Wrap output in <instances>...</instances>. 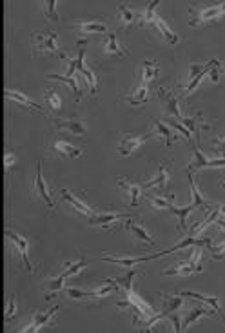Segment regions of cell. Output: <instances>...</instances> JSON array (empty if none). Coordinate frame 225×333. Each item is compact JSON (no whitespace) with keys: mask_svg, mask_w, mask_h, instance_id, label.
<instances>
[{"mask_svg":"<svg viewBox=\"0 0 225 333\" xmlns=\"http://www.w3.org/2000/svg\"><path fill=\"white\" fill-rule=\"evenodd\" d=\"M180 120H182V124L185 126L189 131L195 133L196 144H198V142H200V131H202V128H209L207 124H202V115L196 113L195 117H189V119H180Z\"/></svg>","mask_w":225,"mask_h":333,"instance_id":"ac0fdd59","label":"cell"},{"mask_svg":"<svg viewBox=\"0 0 225 333\" xmlns=\"http://www.w3.org/2000/svg\"><path fill=\"white\" fill-rule=\"evenodd\" d=\"M221 15H225V4L202 9V11H198V13L195 15V18H192L189 24H191L192 27H196V26H200V24H204V22H209V20H212V18L221 17Z\"/></svg>","mask_w":225,"mask_h":333,"instance_id":"8992f818","label":"cell"},{"mask_svg":"<svg viewBox=\"0 0 225 333\" xmlns=\"http://www.w3.org/2000/svg\"><path fill=\"white\" fill-rule=\"evenodd\" d=\"M218 208H220V215L221 217L225 218V204H221V206H218Z\"/></svg>","mask_w":225,"mask_h":333,"instance_id":"7dc6e473","label":"cell"},{"mask_svg":"<svg viewBox=\"0 0 225 333\" xmlns=\"http://www.w3.org/2000/svg\"><path fill=\"white\" fill-rule=\"evenodd\" d=\"M196 209V206L195 204H191V206H185V208H176V206H171L169 208V211L173 215H176V217L180 218V224H178V233H182V231H185L187 230V224H185V218H187V215L191 213V211H195Z\"/></svg>","mask_w":225,"mask_h":333,"instance_id":"44dd1931","label":"cell"},{"mask_svg":"<svg viewBox=\"0 0 225 333\" xmlns=\"http://www.w3.org/2000/svg\"><path fill=\"white\" fill-rule=\"evenodd\" d=\"M73 26L82 30V33H106L107 31V24L104 20H77Z\"/></svg>","mask_w":225,"mask_h":333,"instance_id":"4fadbf2b","label":"cell"},{"mask_svg":"<svg viewBox=\"0 0 225 333\" xmlns=\"http://www.w3.org/2000/svg\"><path fill=\"white\" fill-rule=\"evenodd\" d=\"M120 186H123V188L129 189L133 208H136V206L140 204V197H142V191H144V186L136 184L135 180H131V179H125V177H122V179H120Z\"/></svg>","mask_w":225,"mask_h":333,"instance_id":"5bb4252c","label":"cell"},{"mask_svg":"<svg viewBox=\"0 0 225 333\" xmlns=\"http://www.w3.org/2000/svg\"><path fill=\"white\" fill-rule=\"evenodd\" d=\"M202 257H204V252L200 249V246H191V249H189V264L196 273L202 271Z\"/></svg>","mask_w":225,"mask_h":333,"instance_id":"f546056e","label":"cell"},{"mask_svg":"<svg viewBox=\"0 0 225 333\" xmlns=\"http://www.w3.org/2000/svg\"><path fill=\"white\" fill-rule=\"evenodd\" d=\"M56 312H58V306L51 308V310H49V312H46V313H35L33 322H31L27 328H22V331H37V329H40L44 324H47V322L51 320V317L55 315Z\"/></svg>","mask_w":225,"mask_h":333,"instance_id":"9a60e30c","label":"cell"},{"mask_svg":"<svg viewBox=\"0 0 225 333\" xmlns=\"http://www.w3.org/2000/svg\"><path fill=\"white\" fill-rule=\"evenodd\" d=\"M220 73H221V62H218V64L211 69V75H209V80H211L212 84H216V82L220 80Z\"/></svg>","mask_w":225,"mask_h":333,"instance_id":"7bdbcfd3","label":"cell"},{"mask_svg":"<svg viewBox=\"0 0 225 333\" xmlns=\"http://www.w3.org/2000/svg\"><path fill=\"white\" fill-rule=\"evenodd\" d=\"M6 97L8 98H13V100H17V102H20L22 106H27V107H33L35 111H39V113H44V107H40L39 104L31 102L29 98H26L22 93H18V91H13V90H6Z\"/></svg>","mask_w":225,"mask_h":333,"instance_id":"f1b7e54d","label":"cell"},{"mask_svg":"<svg viewBox=\"0 0 225 333\" xmlns=\"http://www.w3.org/2000/svg\"><path fill=\"white\" fill-rule=\"evenodd\" d=\"M151 204L156 209H169L173 206V195H166V197H158V193H153V195H147Z\"/></svg>","mask_w":225,"mask_h":333,"instance_id":"836d02e7","label":"cell"},{"mask_svg":"<svg viewBox=\"0 0 225 333\" xmlns=\"http://www.w3.org/2000/svg\"><path fill=\"white\" fill-rule=\"evenodd\" d=\"M51 148L60 158H78L82 155V148H75V146L68 144L64 141H55Z\"/></svg>","mask_w":225,"mask_h":333,"instance_id":"9c48e42d","label":"cell"},{"mask_svg":"<svg viewBox=\"0 0 225 333\" xmlns=\"http://www.w3.org/2000/svg\"><path fill=\"white\" fill-rule=\"evenodd\" d=\"M125 228H127L129 231H133V233H135V235H136V239L140 240V242L149 244L151 248H154V246H156V242H154V240H153V237L149 235L147 231H145V228L142 226L140 222H136L135 218H129V220L125 222Z\"/></svg>","mask_w":225,"mask_h":333,"instance_id":"8fae6325","label":"cell"},{"mask_svg":"<svg viewBox=\"0 0 225 333\" xmlns=\"http://www.w3.org/2000/svg\"><path fill=\"white\" fill-rule=\"evenodd\" d=\"M40 168H42V162L37 164V177H35V188H33V193H37V195L42 199L44 202H46L47 208H53L55 206V202H53L51 195H49V191H47L46 184H44V179H42V171H40Z\"/></svg>","mask_w":225,"mask_h":333,"instance_id":"52a82bcc","label":"cell"},{"mask_svg":"<svg viewBox=\"0 0 225 333\" xmlns=\"http://www.w3.org/2000/svg\"><path fill=\"white\" fill-rule=\"evenodd\" d=\"M191 246H200V248H204V246H211V239H192V237H187L185 240H182L180 244H176L174 248L166 249V252H160L158 255H167V253L178 252V249H183V248H191Z\"/></svg>","mask_w":225,"mask_h":333,"instance_id":"2e32d148","label":"cell"},{"mask_svg":"<svg viewBox=\"0 0 225 333\" xmlns=\"http://www.w3.org/2000/svg\"><path fill=\"white\" fill-rule=\"evenodd\" d=\"M44 97H46L47 107L56 113V111L60 109V98H58V95H56V90H47Z\"/></svg>","mask_w":225,"mask_h":333,"instance_id":"d590c367","label":"cell"},{"mask_svg":"<svg viewBox=\"0 0 225 333\" xmlns=\"http://www.w3.org/2000/svg\"><path fill=\"white\" fill-rule=\"evenodd\" d=\"M167 160H162L160 162V171H158V177L153 179L151 182H145L144 184V189L147 188H156L160 193L166 191V186H167V180H169V170H167Z\"/></svg>","mask_w":225,"mask_h":333,"instance_id":"ba28073f","label":"cell"},{"mask_svg":"<svg viewBox=\"0 0 225 333\" xmlns=\"http://www.w3.org/2000/svg\"><path fill=\"white\" fill-rule=\"evenodd\" d=\"M15 313V297H9V302H8V310H6V320H9L13 317Z\"/></svg>","mask_w":225,"mask_h":333,"instance_id":"ee69618b","label":"cell"},{"mask_svg":"<svg viewBox=\"0 0 225 333\" xmlns=\"http://www.w3.org/2000/svg\"><path fill=\"white\" fill-rule=\"evenodd\" d=\"M35 39H37V53H53L55 57H60V59H66L64 53L58 51V47L55 46L56 40V33L51 30H44L35 33Z\"/></svg>","mask_w":225,"mask_h":333,"instance_id":"6da1fadb","label":"cell"},{"mask_svg":"<svg viewBox=\"0 0 225 333\" xmlns=\"http://www.w3.org/2000/svg\"><path fill=\"white\" fill-rule=\"evenodd\" d=\"M158 66L154 60H145L144 64H142V80L147 82V80H154L158 77Z\"/></svg>","mask_w":225,"mask_h":333,"instance_id":"4dcf8cb0","label":"cell"},{"mask_svg":"<svg viewBox=\"0 0 225 333\" xmlns=\"http://www.w3.org/2000/svg\"><path fill=\"white\" fill-rule=\"evenodd\" d=\"M212 313H214V310H212V308H204V306L192 308L191 312L185 315V319H183L182 328H189V324H192V322H195L196 319H200V317H214Z\"/></svg>","mask_w":225,"mask_h":333,"instance_id":"e0dca14e","label":"cell"},{"mask_svg":"<svg viewBox=\"0 0 225 333\" xmlns=\"http://www.w3.org/2000/svg\"><path fill=\"white\" fill-rule=\"evenodd\" d=\"M62 197H64V201H68L69 204L73 206V208L77 209L78 213H84V215H87V217H91V215H94V211L89 208V206L84 204V202H82V201H78L77 197L71 195V193H69L68 189H62Z\"/></svg>","mask_w":225,"mask_h":333,"instance_id":"d6986e66","label":"cell"},{"mask_svg":"<svg viewBox=\"0 0 225 333\" xmlns=\"http://www.w3.org/2000/svg\"><path fill=\"white\" fill-rule=\"evenodd\" d=\"M47 78H53V80H62V82H66L68 86H71L73 88V91H75V97H77V100H80L82 98V91L78 90V86H77V78L75 77H62V75H47Z\"/></svg>","mask_w":225,"mask_h":333,"instance_id":"e575fe53","label":"cell"},{"mask_svg":"<svg viewBox=\"0 0 225 333\" xmlns=\"http://www.w3.org/2000/svg\"><path fill=\"white\" fill-rule=\"evenodd\" d=\"M158 2H149L147 6H145V11L138 17V24H140L142 27H149L153 26V20H154V9H156Z\"/></svg>","mask_w":225,"mask_h":333,"instance_id":"d4e9b609","label":"cell"},{"mask_svg":"<svg viewBox=\"0 0 225 333\" xmlns=\"http://www.w3.org/2000/svg\"><path fill=\"white\" fill-rule=\"evenodd\" d=\"M135 275H136V269L131 268V269L127 271V273L123 275V277L107 279V282H111V284H120V286H122L125 291H131V288H133V279H135Z\"/></svg>","mask_w":225,"mask_h":333,"instance_id":"1f68e13d","label":"cell"},{"mask_svg":"<svg viewBox=\"0 0 225 333\" xmlns=\"http://www.w3.org/2000/svg\"><path fill=\"white\" fill-rule=\"evenodd\" d=\"M156 93H158V97L166 100L167 115H169V117H174V119H182V117H180V109H178V98L174 97V93H171V91L164 90V88H158Z\"/></svg>","mask_w":225,"mask_h":333,"instance_id":"30bf717a","label":"cell"},{"mask_svg":"<svg viewBox=\"0 0 225 333\" xmlns=\"http://www.w3.org/2000/svg\"><path fill=\"white\" fill-rule=\"evenodd\" d=\"M125 100H127L129 104H133V106L145 104V102H147V88H145L144 84L138 86L135 93H131V97H125Z\"/></svg>","mask_w":225,"mask_h":333,"instance_id":"d6a6232c","label":"cell"},{"mask_svg":"<svg viewBox=\"0 0 225 333\" xmlns=\"http://www.w3.org/2000/svg\"><path fill=\"white\" fill-rule=\"evenodd\" d=\"M55 6H56L55 0H49V2H47V13H46V17L49 18V20H53V22H58V15H56V11H55Z\"/></svg>","mask_w":225,"mask_h":333,"instance_id":"b9f144b4","label":"cell"},{"mask_svg":"<svg viewBox=\"0 0 225 333\" xmlns=\"http://www.w3.org/2000/svg\"><path fill=\"white\" fill-rule=\"evenodd\" d=\"M125 213H102V215H91L87 218V224L89 226H102V228H109V226H125L122 222H116L118 218H125Z\"/></svg>","mask_w":225,"mask_h":333,"instance_id":"277c9868","label":"cell"},{"mask_svg":"<svg viewBox=\"0 0 225 333\" xmlns=\"http://www.w3.org/2000/svg\"><path fill=\"white\" fill-rule=\"evenodd\" d=\"M118 13H120L118 22H120V26H122V27H129L133 22L138 20V17H140V15L133 13L131 9H127L123 4H118Z\"/></svg>","mask_w":225,"mask_h":333,"instance_id":"4316f807","label":"cell"},{"mask_svg":"<svg viewBox=\"0 0 225 333\" xmlns=\"http://www.w3.org/2000/svg\"><path fill=\"white\" fill-rule=\"evenodd\" d=\"M191 148H192V151H195V160H192V162L187 166V171L198 170V168H209V160L204 157V153L200 151L198 144H195V142H192Z\"/></svg>","mask_w":225,"mask_h":333,"instance_id":"83f0119b","label":"cell"},{"mask_svg":"<svg viewBox=\"0 0 225 333\" xmlns=\"http://www.w3.org/2000/svg\"><path fill=\"white\" fill-rule=\"evenodd\" d=\"M11 164H13V157H11V153H6V171H9V168H11Z\"/></svg>","mask_w":225,"mask_h":333,"instance_id":"bcb514c9","label":"cell"},{"mask_svg":"<svg viewBox=\"0 0 225 333\" xmlns=\"http://www.w3.org/2000/svg\"><path fill=\"white\" fill-rule=\"evenodd\" d=\"M164 273H166V275H180V273L189 275V273H192V268H191V264H189V262H183V264L173 266V268L166 269Z\"/></svg>","mask_w":225,"mask_h":333,"instance_id":"74e56055","label":"cell"},{"mask_svg":"<svg viewBox=\"0 0 225 333\" xmlns=\"http://www.w3.org/2000/svg\"><path fill=\"white\" fill-rule=\"evenodd\" d=\"M164 308H162V312L164 313H171V312H176L180 306L183 304V299L182 295H169V293H164Z\"/></svg>","mask_w":225,"mask_h":333,"instance_id":"603a6c76","label":"cell"},{"mask_svg":"<svg viewBox=\"0 0 225 333\" xmlns=\"http://www.w3.org/2000/svg\"><path fill=\"white\" fill-rule=\"evenodd\" d=\"M211 253L214 261H223L225 259V242L218 244V246H211Z\"/></svg>","mask_w":225,"mask_h":333,"instance_id":"60d3db41","label":"cell"},{"mask_svg":"<svg viewBox=\"0 0 225 333\" xmlns=\"http://www.w3.org/2000/svg\"><path fill=\"white\" fill-rule=\"evenodd\" d=\"M158 255H149V257H104V261L106 262H113V264H118V266H123V268H135L138 262H144V261H149V259H154Z\"/></svg>","mask_w":225,"mask_h":333,"instance_id":"7c38bea8","label":"cell"},{"mask_svg":"<svg viewBox=\"0 0 225 333\" xmlns=\"http://www.w3.org/2000/svg\"><path fill=\"white\" fill-rule=\"evenodd\" d=\"M66 279H68V277H64V275H62V273H60V275H58V277H56V279H53V281H51V284H49V288H51V293L47 295V300L51 299L53 295H55L56 291L60 290V288L64 286V281H66Z\"/></svg>","mask_w":225,"mask_h":333,"instance_id":"ab89813d","label":"cell"},{"mask_svg":"<svg viewBox=\"0 0 225 333\" xmlns=\"http://www.w3.org/2000/svg\"><path fill=\"white\" fill-rule=\"evenodd\" d=\"M153 137H156V133H147V135H142V137L122 135L120 144H118V153L123 155V157H127V155H131V151H135L138 146H142L145 141H149V138H153Z\"/></svg>","mask_w":225,"mask_h":333,"instance_id":"3957f363","label":"cell"},{"mask_svg":"<svg viewBox=\"0 0 225 333\" xmlns=\"http://www.w3.org/2000/svg\"><path fill=\"white\" fill-rule=\"evenodd\" d=\"M187 175H189V186H191V193H192V204L196 206V208H205L211 211V206L207 204V202L204 201V197H202V193L198 191V188H196V184L192 182V173L191 171H187Z\"/></svg>","mask_w":225,"mask_h":333,"instance_id":"484cf974","label":"cell"},{"mask_svg":"<svg viewBox=\"0 0 225 333\" xmlns=\"http://www.w3.org/2000/svg\"><path fill=\"white\" fill-rule=\"evenodd\" d=\"M212 146H214V148H218V151H220L221 155H225V137L216 138V141L212 142Z\"/></svg>","mask_w":225,"mask_h":333,"instance_id":"f6af8a7d","label":"cell"},{"mask_svg":"<svg viewBox=\"0 0 225 333\" xmlns=\"http://www.w3.org/2000/svg\"><path fill=\"white\" fill-rule=\"evenodd\" d=\"M55 128L56 129H66V131L73 133V135H78V137H84L87 129H85L84 122L78 117H73V119H58L55 120Z\"/></svg>","mask_w":225,"mask_h":333,"instance_id":"5b68a950","label":"cell"},{"mask_svg":"<svg viewBox=\"0 0 225 333\" xmlns=\"http://www.w3.org/2000/svg\"><path fill=\"white\" fill-rule=\"evenodd\" d=\"M6 237H8L11 242L17 246L18 249V257H20V262L24 264V268L29 271V273H33V264L29 262V257H27V240L24 239V237L20 235V233H17V231L13 230H6Z\"/></svg>","mask_w":225,"mask_h":333,"instance_id":"7a4b0ae2","label":"cell"},{"mask_svg":"<svg viewBox=\"0 0 225 333\" xmlns=\"http://www.w3.org/2000/svg\"><path fill=\"white\" fill-rule=\"evenodd\" d=\"M104 49H106L109 55H115V57H123L125 51H123L122 47L118 46L116 42V35L115 33H109L104 37Z\"/></svg>","mask_w":225,"mask_h":333,"instance_id":"7402d4cb","label":"cell"},{"mask_svg":"<svg viewBox=\"0 0 225 333\" xmlns=\"http://www.w3.org/2000/svg\"><path fill=\"white\" fill-rule=\"evenodd\" d=\"M153 124L154 128H156V135H162V137L166 138V144L167 146H173V138L176 141V135H173V131H171V128L167 126V122H162V120L158 119H153Z\"/></svg>","mask_w":225,"mask_h":333,"instance_id":"cb8c5ba5","label":"cell"},{"mask_svg":"<svg viewBox=\"0 0 225 333\" xmlns=\"http://www.w3.org/2000/svg\"><path fill=\"white\" fill-rule=\"evenodd\" d=\"M85 264H87V261H85L84 257H82L80 261L77 262V264H69V262H68V264L64 266V268H68V269H64V271H62V275H64V277H71V275H77Z\"/></svg>","mask_w":225,"mask_h":333,"instance_id":"8d00e7d4","label":"cell"},{"mask_svg":"<svg viewBox=\"0 0 225 333\" xmlns=\"http://www.w3.org/2000/svg\"><path fill=\"white\" fill-rule=\"evenodd\" d=\"M153 26H156V30L162 33V37H166V40H167L169 44H178L180 37H178L176 33H173V31H171L169 27H167V24L164 22V18H160V17L156 15V17H154V20H153Z\"/></svg>","mask_w":225,"mask_h":333,"instance_id":"ffe728a7","label":"cell"},{"mask_svg":"<svg viewBox=\"0 0 225 333\" xmlns=\"http://www.w3.org/2000/svg\"><path fill=\"white\" fill-rule=\"evenodd\" d=\"M82 73H84V77L87 78L85 82H87V86H89V93L94 97V95H97V91H98V88H97V77H94V73L91 71L89 68H84V69H82Z\"/></svg>","mask_w":225,"mask_h":333,"instance_id":"f35d334b","label":"cell"}]
</instances>
